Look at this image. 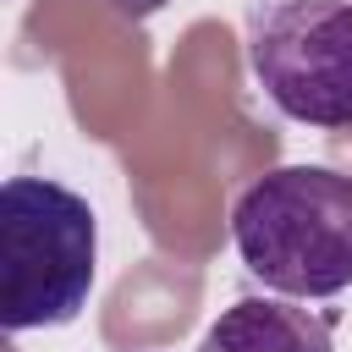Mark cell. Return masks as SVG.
Here are the masks:
<instances>
[{
  "label": "cell",
  "mask_w": 352,
  "mask_h": 352,
  "mask_svg": "<svg viewBox=\"0 0 352 352\" xmlns=\"http://www.w3.org/2000/svg\"><path fill=\"white\" fill-rule=\"evenodd\" d=\"M231 242L253 280L280 297H336L352 286V176L280 165L231 204Z\"/></svg>",
  "instance_id": "6da1fadb"
},
{
  "label": "cell",
  "mask_w": 352,
  "mask_h": 352,
  "mask_svg": "<svg viewBox=\"0 0 352 352\" xmlns=\"http://www.w3.org/2000/svg\"><path fill=\"white\" fill-rule=\"evenodd\" d=\"M99 220L82 192L50 176H6L0 187V324H72L94 292Z\"/></svg>",
  "instance_id": "7a4b0ae2"
},
{
  "label": "cell",
  "mask_w": 352,
  "mask_h": 352,
  "mask_svg": "<svg viewBox=\"0 0 352 352\" xmlns=\"http://www.w3.org/2000/svg\"><path fill=\"white\" fill-rule=\"evenodd\" d=\"M248 66L264 99L302 126H352V0H253Z\"/></svg>",
  "instance_id": "3957f363"
},
{
  "label": "cell",
  "mask_w": 352,
  "mask_h": 352,
  "mask_svg": "<svg viewBox=\"0 0 352 352\" xmlns=\"http://www.w3.org/2000/svg\"><path fill=\"white\" fill-rule=\"evenodd\" d=\"M198 352H336V314L286 297H236L198 341Z\"/></svg>",
  "instance_id": "277c9868"
},
{
  "label": "cell",
  "mask_w": 352,
  "mask_h": 352,
  "mask_svg": "<svg viewBox=\"0 0 352 352\" xmlns=\"http://www.w3.org/2000/svg\"><path fill=\"white\" fill-rule=\"evenodd\" d=\"M110 11H121V16H154L165 0H104Z\"/></svg>",
  "instance_id": "5b68a950"
}]
</instances>
